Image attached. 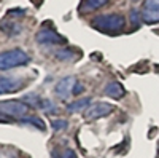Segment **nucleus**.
I'll return each instance as SVG.
<instances>
[{
    "label": "nucleus",
    "mask_w": 159,
    "mask_h": 158,
    "mask_svg": "<svg viewBox=\"0 0 159 158\" xmlns=\"http://www.w3.org/2000/svg\"><path fill=\"white\" fill-rule=\"evenodd\" d=\"M126 26V19L121 15H103L97 16L92 21V27L97 29L99 32H107V34H115V32H121Z\"/></svg>",
    "instance_id": "nucleus-1"
},
{
    "label": "nucleus",
    "mask_w": 159,
    "mask_h": 158,
    "mask_svg": "<svg viewBox=\"0 0 159 158\" xmlns=\"http://www.w3.org/2000/svg\"><path fill=\"white\" fill-rule=\"evenodd\" d=\"M27 62H29V55L19 48L0 53V70L19 67V65H25Z\"/></svg>",
    "instance_id": "nucleus-2"
},
{
    "label": "nucleus",
    "mask_w": 159,
    "mask_h": 158,
    "mask_svg": "<svg viewBox=\"0 0 159 158\" xmlns=\"http://www.w3.org/2000/svg\"><path fill=\"white\" fill-rule=\"evenodd\" d=\"M29 105L24 101H3L0 102V113L8 117V118H21L27 115Z\"/></svg>",
    "instance_id": "nucleus-3"
},
{
    "label": "nucleus",
    "mask_w": 159,
    "mask_h": 158,
    "mask_svg": "<svg viewBox=\"0 0 159 158\" xmlns=\"http://www.w3.org/2000/svg\"><path fill=\"white\" fill-rule=\"evenodd\" d=\"M113 109L115 107L111 104H108V102H94V104H91L89 107L86 109L84 117H86V120L94 122V120H97V118L110 115L113 112Z\"/></svg>",
    "instance_id": "nucleus-4"
},
{
    "label": "nucleus",
    "mask_w": 159,
    "mask_h": 158,
    "mask_svg": "<svg viewBox=\"0 0 159 158\" xmlns=\"http://www.w3.org/2000/svg\"><path fill=\"white\" fill-rule=\"evenodd\" d=\"M78 82H76V78L73 77V75H69V77H64V78H61V80L57 82V85H56V88H54V91H56V94H57V98H61V99H69L72 94H73V89H75V85H76Z\"/></svg>",
    "instance_id": "nucleus-5"
},
{
    "label": "nucleus",
    "mask_w": 159,
    "mask_h": 158,
    "mask_svg": "<svg viewBox=\"0 0 159 158\" xmlns=\"http://www.w3.org/2000/svg\"><path fill=\"white\" fill-rule=\"evenodd\" d=\"M37 42L42 45H59V43H65V38L62 35H59L54 29H48V27H42L37 34Z\"/></svg>",
    "instance_id": "nucleus-6"
},
{
    "label": "nucleus",
    "mask_w": 159,
    "mask_h": 158,
    "mask_svg": "<svg viewBox=\"0 0 159 158\" xmlns=\"http://www.w3.org/2000/svg\"><path fill=\"white\" fill-rule=\"evenodd\" d=\"M142 19L148 24L159 22V0H145L142 10Z\"/></svg>",
    "instance_id": "nucleus-7"
},
{
    "label": "nucleus",
    "mask_w": 159,
    "mask_h": 158,
    "mask_svg": "<svg viewBox=\"0 0 159 158\" xmlns=\"http://www.w3.org/2000/svg\"><path fill=\"white\" fill-rule=\"evenodd\" d=\"M24 86V82L21 78H13V77H0V94L7 93H16Z\"/></svg>",
    "instance_id": "nucleus-8"
},
{
    "label": "nucleus",
    "mask_w": 159,
    "mask_h": 158,
    "mask_svg": "<svg viewBox=\"0 0 159 158\" xmlns=\"http://www.w3.org/2000/svg\"><path fill=\"white\" fill-rule=\"evenodd\" d=\"M103 93L107 94V96H110V98H115V99H121L123 96H124V88H123V85L119 83V82H111V83H108L107 86H105V89H103Z\"/></svg>",
    "instance_id": "nucleus-9"
},
{
    "label": "nucleus",
    "mask_w": 159,
    "mask_h": 158,
    "mask_svg": "<svg viewBox=\"0 0 159 158\" xmlns=\"http://www.w3.org/2000/svg\"><path fill=\"white\" fill-rule=\"evenodd\" d=\"M91 105V99L89 98H81V99H76L73 102H70L67 105V110L70 113H75V112H80V110H86Z\"/></svg>",
    "instance_id": "nucleus-10"
},
{
    "label": "nucleus",
    "mask_w": 159,
    "mask_h": 158,
    "mask_svg": "<svg viewBox=\"0 0 159 158\" xmlns=\"http://www.w3.org/2000/svg\"><path fill=\"white\" fill-rule=\"evenodd\" d=\"M105 3H107V0H81L80 10H81L83 13L94 11V10H99L100 7H103Z\"/></svg>",
    "instance_id": "nucleus-11"
},
{
    "label": "nucleus",
    "mask_w": 159,
    "mask_h": 158,
    "mask_svg": "<svg viewBox=\"0 0 159 158\" xmlns=\"http://www.w3.org/2000/svg\"><path fill=\"white\" fill-rule=\"evenodd\" d=\"M56 58L59 61H72V59H76L78 58V53L70 50V48H62V50H57L56 51Z\"/></svg>",
    "instance_id": "nucleus-12"
},
{
    "label": "nucleus",
    "mask_w": 159,
    "mask_h": 158,
    "mask_svg": "<svg viewBox=\"0 0 159 158\" xmlns=\"http://www.w3.org/2000/svg\"><path fill=\"white\" fill-rule=\"evenodd\" d=\"M21 122H24V123H29V125H34L35 128H38V129H45V125H43V122L40 120V118H37V117H22L21 118Z\"/></svg>",
    "instance_id": "nucleus-13"
},
{
    "label": "nucleus",
    "mask_w": 159,
    "mask_h": 158,
    "mask_svg": "<svg viewBox=\"0 0 159 158\" xmlns=\"http://www.w3.org/2000/svg\"><path fill=\"white\" fill-rule=\"evenodd\" d=\"M56 158H78V156H76V153L72 149H64L62 152H59L56 155Z\"/></svg>",
    "instance_id": "nucleus-14"
},
{
    "label": "nucleus",
    "mask_w": 159,
    "mask_h": 158,
    "mask_svg": "<svg viewBox=\"0 0 159 158\" xmlns=\"http://www.w3.org/2000/svg\"><path fill=\"white\" fill-rule=\"evenodd\" d=\"M51 126H52V129L59 131V129H64V128H67V122H65V120H54V122L51 123Z\"/></svg>",
    "instance_id": "nucleus-15"
},
{
    "label": "nucleus",
    "mask_w": 159,
    "mask_h": 158,
    "mask_svg": "<svg viewBox=\"0 0 159 158\" xmlns=\"http://www.w3.org/2000/svg\"><path fill=\"white\" fill-rule=\"evenodd\" d=\"M81 91H83V85L76 83V85H75V89H73V94H80Z\"/></svg>",
    "instance_id": "nucleus-16"
},
{
    "label": "nucleus",
    "mask_w": 159,
    "mask_h": 158,
    "mask_svg": "<svg viewBox=\"0 0 159 158\" xmlns=\"http://www.w3.org/2000/svg\"><path fill=\"white\" fill-rule=\"evenodd\" d=\"M7 120H8V117H5V115L0 113V122H7Z\"/></svg>",
    "instance_id": "nucleus-17"
}]
</instances>
